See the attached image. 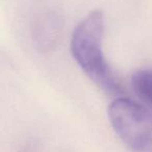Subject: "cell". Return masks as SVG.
Segmentation results:
<instances>
[{"label":"cell","instance_id":"6da1fadb","mask_svg":"<svg viewBox=\"0 0 152 152\" xmlns=\"http://www.w3.org/2000/svg\"><path fill=\"white\" fill-rule=\"evenodd\" d=\"M105 15L100 9L91 11L74 28L70 50L86 75L105 93L122 94V86L103 52Z\"/></svg>","mask_w":152,"mask_h":152},{"label":"cell","instance_id":"7a4b0ae2","mask_svg":"<svg viewBox=\"0 0 152 152\" xmlns=\"http://www.w3.org/2000/svg\"><path fill=\"white\" fill-rule=\"evenodd\" d=\"M110 125L132 152H152V112L129 98L119 97L107 108Z\"/></svg>","mask_w":152,"mask_h":152},{"label":"cell","instance_id":"3957f363","mask_svg":"<svg viewBox=\"0 0 152 152\" xmlns=\"http://www.w3.org/2000/svg\"><path fill=\"white\" fill-rule=\"evenodd\" d=\"M63 30V19L57 12L48 10L40 13L31 24L32 44L41 52H49L56 47Z\"/></svg>","mask_w":152,"mask_h":152},{"label":"cell","instance_id":"277c9868","mask_svg":"<svg viewBox=\"0 0 152 152\" xmlns=\"http://www.w3.org/2000/svg\"><path fill=\"white\" fill-rule=\"evenodd\" d=\"M130 83L134 93L152 106V69H140L131 75Z\"/></svg>","mask_w":152,"mask_h":152}]
</instances>
